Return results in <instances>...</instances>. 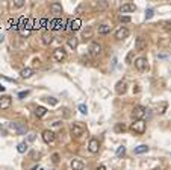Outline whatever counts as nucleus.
Listing matches in <instances>:
<instances>
[{
  "label": "nucleus",
  "instance_id": "nucleus-34",
  "mask_svg": "<svg viewBox=\"0 0 171 170\" xmlns=\"http://www.w3.org/2000/svg\"><path fill=\"white\" fill-rule=\"evenodd\" d=\"M52 161H53L55 164H58V162H59V153H53V155H52Z\"/></svg>",
  "mask_w": 171,
  "mask_h": 170
},
{
  "label": "nucleus",
  "instance_id": "nucleus-24",
  "mask_svg": "<svg viewBox=\"0 0 171 170\" xmlns=\"http://www.w3.org/2000/svg\"><path fill=\"white\" fill-rule=\"evenodd\" d=\"M70 24H71V29H73V31H79V29H80V20H79V18L73 20Z\"/></svg>",
  "mask_w": 171,
  "mask_h": 170
},
{
  "label": "nucleus",
  "instance_id": "nucleus-22",
  "mask_svg": "<svg viewBox=\"0 0 171 170\" xmlns=\"http://www.w3.org/2000/svg\"><path fill=\"white\" fill-rule=\"evenodd\" d=\"M111 32V26L109 24H102L100 28H98V33H102V35H104V33H109Z\"/></svg>",
  "mask_w": 171,
  "mask_h": 170
},
{
  "label": "nucleus",
  "instance_id": "nucleus-7",
  "mask_svg": "<svg viewBox=\"0 0 171 170\" xmlns=\"http://www.w3.org/2000/svg\"><path fill=\"white\" fill-rule=\"evenodd\" d=\"M12 105V97L11 96H2L0 97V110H8Z\"/></svg>",
  "mask_w": 171,
  "mask_h": 170
},
{
  "label": "nucleus",
  "instance_id": "nucleus-15",
  "mask_svg": "<svg viewBox=\"0 0 171 170\" xmlns=\"http://www.w3.org/2000/svg\"><path fill=\"white\" fill-rule=\"evenodd\" d=\"M126 82L124 80H120V82H117V85H115V91L118 93V94H124L126 93Z\"/></svg>",
  "mask_w": 171,
  "mask_h": 170
},
{
  "label": "nucleus",
  "instance_id": "nucleus-42",
  "mask_svg": "<svg viewBox=\"0 0 171 170\" xmlns=\"http://www.w3.org/2000/svg\"><path fill=\"white\" fill-rule=\"evenodd\" d=\"M138 91H139V88H138V85H135L133 87V93H138Z\"/></svg>",
  "mask_w": 171,
  "mask_h": 170
},
{
  "label": "nucleus",
  "instance_id": "nucleus-36",
  "mask_svg": "<svg viewBox=\"0 0 171 170\" xmlns=\"http://www.w3.org/2000/svg\"><path fill=\"white\" fill-rule=\"evenodd\" d=\"M120 22H124V23H129V22H130V17H126V15H124V17H123V15H121V17H120Z\"/></svg>",
  "mask_w": 171,
  "mask_h": 170
},
{
  "label": "nucleus",
  "instance_id": "nucleus-23",
  "mask_svg": "<svg viewBox=\"0 0 171 170\" xmlns=\"http://www.w3.org/2000/svg\"><path fill=\"white\" fill-rule=\"evenodd\" d=\"M27 149H29V147H27V143H26V141H23V143H20V144L17 146V151H18L20 153H24L26 151H27Z\"/></svg>",
  "mask_w": 171,
  "mask_h": 170
},
{
  "label": "nucleus",
  "instance_id": "nucleus-43",
  "mask_svg": "<svg viewBox=\"0 0 171 170\" xmlns=\"http://www.w3.org/2000/svg\"><path fill=\"white\" fill-rule=\"evenodd\" d=\"M95 170H106V167H104V166H100V167H97Z\"/></svg>",
  "mask_w": 171,
  "mask_h": 170
},
{
  "label": "nucleus",
  "instance_id": "nucleus-25",
  "mask_svg": "<svg viewBox=\"0 0 171 170\" xmlns=\"http://www.w3.org/2000/svg\"><path fill=\"white\" fill-rule=\"evenodd\" d=\"M77 44H79V41H77V38H76V37H71V38H68V46L71 47V49H76V47H77Z\"/></svg>",
  "mask_w": 171,
  "mask_h": 170
},
{
  "label": "nucleus",
  "instance_id": "nucleus-33",
  "mask_svg": "<svg viewBox=\"0 0 171 170\" xmlns=\"http://www.w3.org/2000/svg\"><path fill=\"white\" fill-rule=\"evenodd\" d=\"M24 6V0H17L14 2V8H23Z\"/></svg>",
  "mask_w": 171,
  "mask_h": 170
},
{
  "label": "nucleus",
  "instance_id": "nucleus-28",
  "mask_svg": "<svg viewBox=\"0 0 171 170\" xmlns=\"http://www.w3.org/2000/svg\"><path fill=\"white\" fill-rule=\"evenodd\" d=\"M93 37V29L88 28V29H85L83 31V38H91Z\"/></svg>",
  "mask_w": 171,
  "mask_h": 170
},
{
  "label": "nucleus",
  "instance_id": "nucleus-39",
  "mask_svg": "<svg viewBox=\"0 0 171 170\" xmlns=\"http://www.w3.org/2000/svg\"><path fill=\"white\" fill-rule=\"evenodd\" d=\"M82 12H83V5L77 6V9H76V14H82Z\"/></svg>",
  "mask_w": 171,
  "mask_h": 170
},
{
  "label": "nucleus",
  "instance_id": "nucleus-31",
  "mask_svg": "<svg viewBox=\"0 0 171 170\" xmlns=\"http://www.w3.org/2000/svg\"><path fill=\"white\" fill-rule=\"evenodd\" d=\"M20 33H21L23 37H29L30 35V28H27V29H20Z\"/></svg>",
  "mask_w": 171,
  "mask_h": 170
},
{
  "label": "nucleus",
  "instance_id": "nucleus-44",
  "mask_svg": "<svg viewBox=\"0 0 171 170\" xmlns=\"http://www.w3.org/2000/svg\"><path fill=\"white\" fill-rule=\"evenodd\" d=\"M3 91H5V87H3L2 84H0V93H3Z\"/></svg>",
  "mask_w": 171,
  "mask_h": 170
},
{
  "label": "nucleus",
  "instance_id": "nucleus-2",
  "mask_svg": "<svg viewBox=\"0 0 171 170\" xmlns=\"http://www.w3.org/2000/svg\"><path fill=\"white\" fill-rule=\"evenodd\" d=\"M147 112V108L146 106H142V105H138L133 108V111H132V119L136 121V120H142V117L146 115Z\"/></svg>",
  "mask_w": 171,
  "mask_h": 170
},
{
  "label": "nucleus",
  "instance_id": "nucleus-20",
  "mask_svg": "<svg viewBox=\"0 0 171 170\" xmlns=\"http://www.w3.org/2000/svg\"><path fill=\"white\" fill-rule=\"evenodd\" d=\"M148 152V146L147 144H139L138 147H135V153L136 155H141V153H146Z\"/></svg>",
  "mask_w": 171,
  "mask_h": 170
},
{
  "label": "nucleus",
  "instance_id": "nucleus-38",
  "mask_svg": "<svg viewBox=\"0 0 171 170\" xmlns=\"http://www.w3.org/2000/svg\"><path fill=\"white\" fill-rule=\"evenodd\" d=\"M163 28H165L167 31H171V22H165L163 23Z\"/></svg>",
  "mask_w": 171,
  "mask_h": 170
},
{
  "label": "nucleus",
  "instance_id": "nucleus-10",
  "mask_svg": "<svg viewBox=\"0 0 171 170\" xmlns=\"http://www.w3.org/2000/svg\"><path fill=\"white\" fill-rule=\"evenodd\" d=\"M88 149H89L91 153L98 152V149H100V143H98V140L97 138H91L89 140V144H88Z\"/></svg>",
  "mask_w": 171,
  "mask_h": 170
},
{
  "label": "nucleus",
  "instance_id": "nucleus-1",
  "mask_svg": "<svg viewBox=\"0 0 171 170\" xmlns=\"http://www.w3.org/2000/svg\"><path fill=\"white\" fill-rule=\"evenodd\" d=\"M9 129L14 131V132H17L18 135H23V134H26V131H27L26 125L21 123V121H12V123H9Z\"/></svg>",
  "mask_w": 171,
  "mask_h": 170
},
{
  "label": "nucleus",
  "instance_id": "nucleus-4",
  "mask_svg": "<svg viewBox=\"0 0 171 170\" xmlns=\"http://www.w3.org/2000/svg\"><path fill=\"white\" fill-rule=\"evenodd\" d=\"M89 53L93 56H95V58L100 56L102 55V44L97 43V41H93V43L89 44Z\"/></svg>",
  "mask_w": 171,
  "mask_h": 170
},
{
  "label": "nucleus",
  "instance_id": "nucleus-13",
  "mask_svg": "<svg viewBox=\"0 0 171 170\" xmlns=\"http://www.w3.org/2000/svg\"><path fill=\"white\" fill-rule=\"evenodd\" d=\"M120 11L123 14H126V12H133V11H136V6H135V3H124L120 8Z\"/></svg>",
  "mask_w": 171,
  "mask_h": 170
},
{
  "label": "nucleus",
  "instance_id": "nucleus-17",
  "mask_svg": "<svg viewBox=\"0 0 171 170\" xmlns=\"http://www.w3.org/2000/svg\"><path fill=\"white\" fill-rule=\"evenodd\" d=\"M32 74H34V69H30V67H26V69H23L20 71V76L24 78V79H29Z\"/></svg>",
  "mask_w": 171,
  "mask_h": 170
},
{
  "label": "nucleus",
  "instance_id": "nucleus-11",
  "mask_svg": "<svg viewBox=\"0 0 171 170\" xmlns=\"http://www.w3.org/2000/svg\"><path fill=\"white\" fill-rule=\"evenodd\" d=\"M127 37H129V29L127 28L117 29V32H115V38L117 40H124V38H127Z\"/></svg>",
  "mask_w": 171,
  "mask_h": 170
},
{
  "label": "nucleus",
  "instance_id": "nucleus-3",
  "mask_svg": "<svg viewBox=\"0 0 171 170\" xmlns=\"http://www.w3.org/2000/svg\"><path fill=\"white\" fill-rule=\"evenodd\" d=\"M130 131H133L136 134H144L146 132V121L144 120H136L130 125Z\"/></svg>",
  "mask_w": 171,
  "mask_h": 170
},
{
  "label": "nucleus",
  "instance_id": "nucleus-14",
  "mask_svg": "<svg viewBox=\"0 0 171 170\" xmlns=\"http://www.w3.org/2000/svg\"><path fill=\"white\" fill-rule=\"evenodd\" d=\"M50 11H52V14H62V5L61 3H52L50 5Z\"/></svg>",
  "mask_w": 171,
  "mask_h": 170
},
{
  "label": "nucleus",
  "instance_id": "nucleus-16",
  "mask_svg": "<svg viewBox=\"0 0 171 170\" xmlns=\"http://www.w3.org/2000/svg\"><path fill=\"white\" fill-rule=\"evenodd\" d=\"M52 41H53V35H52L49 31H45V32L43 33V43H44L45 46H49V44H52Z\"/></svg>",
  "mask_w": 171,
  "mask_h": 170
},
{
  "label": "nucleus",
  "instance_id": "nucleus-37",
  "mask_svg": "<svg viewBox=\"0 0 171 170\" xmlns=\"http://www.w3.org/2000/svg\"><path fill=\"white\" fill-rule=\"evenodd\" d=\"M29 94V91H21V93H18V97L20 99H23V97H26Z\"/></svg>",
  "mask_w": 171,
  "mask_h": 170
},
{
  "label": "nucleus",
  "instance_id": "nucleus-8",
  "mask_svg": "<svg viewBox=\"0 0 171 170\" xmlns=\"http://www.w3.org/2000/svg\"><path fill=\"white\" fill-rule=\"evenodd\" d=\"M55 138H56V135H55L53 131H50V129H45V131L43 132V140H44V143H53Z\"/></svg>",
  "mask_w": 171,
  "mask_h": 170
},
{
  "label": "nucleus",
  "instance_id": "nucleus-18",
  "mask_svg": "<svg viewBox=\"0 0 171 170\" xmlns=\"http://www.w3.org/2000/svg\"><path fill=\"white\" fill-rule=\"evenodd\" d=\"M83 167H85V164L80 160H73L71 161V169L73 170H83Z\"/></svg>",
  "mask_w": 171,
  "mask_h": 170
},
{
  "label": "nucleus",
  "instance_id": "nucleus-45",
  "mask_svg": "<svg viewBox=\"0 0 171 170\" xmlns=\"http://www.w3.org/2000/svg\"><path fill=\"white\" fill-rule=\"evenodd\" d=\"M3 40H5V37H3V33H0V43H2V41H3Z\"/></svg>",
  "mask_w": 171,
  "mask_h": 170
},
{
  "label": "nucleus",
  "instance_id": "nucleus-32",
  "mask_svg": "<svg viewBox=\"0 0 171 170\" xmlns=\"http://www.w3.org/2000/svg\"><path fill=\"white\" fill-rule=\"evenodd\" d=\"M45 100H47V102H49V103H50L52 106H55V105H58V99H55V97H47V99H45Z\"/></svg>",
  "mask_w": 171,
  "mask_h": 170
},
{
  "label": "nucleus",
  "instance_id": "nucleus-35",
  "mask_svg": "<svg viewBox=\"0 0 171 170\" xmlns=\"http://www.w3.org/2000/svg\"><path fill=\"white\" fill-rule=\"evenodd\" d=\"M153 17V9H147L146 11V18H152Z\"/></svg>",
  "mask_w": 171,
  "mask_h": 170
},
{
  "label": "nucleus",
  "instance_id": "nucleus-30",
  "mask_svg": "<svg viewBox=\"0 0 171 170\" xmlns=\"http://www.w3.org/2000/svg\"><path fill=\"white\" fill-rule=\"evenodd\" d=\"M79 111H80L82 114H87L88 112V106L85 103H80V105H79Z\"/></svg>",
  "mask_w": 171,
  "mask_h": 170
},
{
  "label": "nucleus",
  "instance_id": "nucleus-27",
  "mask_svg": "<svg viewBox=\"0 0 171 170\" xmlns=\"http://www.w3.org/2000/svg\"><path fill=\"white\" fill-rule=\"evenodd\" d=\"M133 55H135V50H130L126 56V62L127 64H132V59H133Z\"/></svg>",
  "mask_w": 171,
  "mask_h": 170
},
{
  "label": "nucleus",
  "instance_id": "nucleus-29",
  "mask_svg": "<svg viewBox=\"0 0 171 170\" xmlns=\"http://www.w3.org/2000/svg\"><path fill=\"white\" fill-rule=\"evenodd\" d=\"M124 153H126V147H124V146H120L117 149V156H123Z\"/></svg>",
  "mask_w": 171,
  "mask_h": 170
},
{
  "label": "nucleus",
  "instance_id": "nucleus-6",
  "mask_svg": "<svg viewBox=\"0 0 171 170\" xmlns=\"http://www.w3.org/2000/svg\"><path fill=\"white\" fill-rule=\"evenodd\" d=\"M146 49H147V41H146V38L138 37L136 41H135V50L142 52V50H146Z\"/></svg>",
  "mask_w": 171,
  "mask_h": 170
},
{
  "label": "nucleus",
  "instance_id": "nucleus-12",
  "mask_svg": "<svg viewBox=\"0 0 171 170\" xmlns=\"http://www.w3.org/2000/svg\"><path fill=\"white\" fill-rule=\"evenodd\" d=\"M83 134V128L80 126V125H73V126H71V135H73V137H80V135Z\"/></svg>",
  "mask_w": 171,
  "mask_h": 170
},
{
  "label": "nucleus",
  "instance_id": "nucleus-26",
  "mask_svg": "<svg viewBox=\"0 0 171 170\" xmlns=\"http://www.w3.org/2000/svg\"><path fill=\"white\" fill-rule=\"evenodd\" d=\"M126 125H124V123H117L115 125V132H124V131H126Z\"/></svg>",
  "mask_w": 171,
  "mask_h": 170
},
{
  "label": "nucleus",
  "instance_id": "nucleus-40",
  "mask_svg": "<svg viewBox=\"0 0 171 170\" xmlns=\"http://www.w3.org/2000/svg\"><path fill=\"white\" fill-rule=\"evenodd\" d=\"M61 126H62L61 121H55V123H53V128H61Z\"/></svg>",
  "mask_w": 171,
  "mask_h": 170
},
{
  "label": "nucleus",
  "instance_id": "nucleus-19",
  "mask_svg": "<svg viewBox=\"0 0 171 170\" xmlns=\"http://www.w3.org/2000/svg\"><path fill=\"white\" fill-rule=\"evenodd\" d=\"M45 114H47V110H45L44 106H36L35 108V115H36V117L41 119V117H44Z\"/></svg>",
  "mask_w": 171,
  "mask_h": 170
},
{
  "label": "nucleus",
  "instance_id": "nucleus-5",
  "mask_svg": "<svg viewBox=\"0 0 171 170\" xmlns=\"http://www.w3.org/2000/svg\"><path fill=\"white\" fill-rule=\"evenodd\" d=\"M52 58H53L56 62H62V61L67 58V53H65L64 49H61V47H58L56 50H53V55H52Z\"/></svg>",
  "mask_w": 171,
  "mask_h": 170
},
{
  "label": "nucleus",
  "instance_id": "nucleus-41",
  "mask_svg": "<svg viewBox=\"0 0 171 170\" xmlns=\"http://www.w3.org/2000/svg\"><path fill=\"white\" fill-rule=\"evenodd\" d=\"M29 140L34 141V140H35V134H30V135H29Z\"/></svg>",
  "mask_w": 171,
  "mask_h": 170
},
{
  "label": "nucleus",
  "instance_id": "nucleus-21",
  "mask_svg": "<svg viewBox=\"0 0 171 170\" xmlns=\"http://www.w3.org/2000/svg\"><path fill=\"white\" fill-rule=\"evenodd\" d=\"M50 24H52V26H50L52 29H61V28H62L61 24H64V22H62V20H59V18H58V20H53V22H52Z\"/></svg>",
  "mask_w": 171,
  "mask_h": 170
},
{
  "label": "nucleus",
  "instance_id": "nucleus-9",
  "mask_svg": "<svg viewBox=\"0 0 171 170\" xmlns=\"http://www.w3.org/2000/svg\"><path fill=\"white\" fill-rule=\"evenodd\" d=\"M135 67L139 71H144L147 69V59L146 58H142V56H139V58H136L135 59Z\"/></svg>",
  "mask_w": 171,
  "mask_h": 170
}]
</instances>
